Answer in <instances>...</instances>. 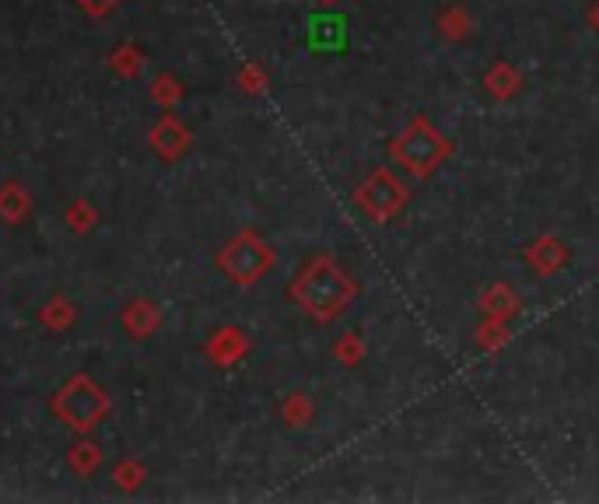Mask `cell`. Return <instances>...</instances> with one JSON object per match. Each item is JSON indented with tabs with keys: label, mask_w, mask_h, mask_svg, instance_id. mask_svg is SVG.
Returning <instances> with one entry per match:
<instances>
[{
	"label": "cell",
	"mask_w": 599,
	"mask_h": 504,
	"mask_svg": "<svg viewBox=\"0 0 599 504\" xmlns=\"http://www.w3.org/2000/svg\"><path fill=\"white\" fill-rule=\"evenodd\" d=\"M354 294H358L354 280L347 277L330 256H316L302 273H298L295 284H291V298H295L316 322H333L347 305H351Z\"/></svg>",
	"instance_id": "cell-1"
},
{
	"label": "cell",
	"mask_w": 599,
	"mask_h": 504,
	"mask_svg": "<svg viewBox=\"0 0 599 504\" xmlns=\"http://www.w3.org/2000/svg\"><path fill=\"white\" fill-rule=\"evenodd\" d=\"M449 151L452 144L424 116H417L414 123L393 140V158L400 161L410 175H417V179L435 172V168L449 158Z\"/></svg>",
	"instance_id": "cell-2"
},
{
	"label": "cell",
	"mask_w": 599,
	"mask_h": 504,
	"mask_svg": "<svg viewBox=\"0 0 599 504\" xmlns=\"http://www.w3.org/2000/svg\"><path fill=\"white\" fill-rule=\"evenodd\" d=\"M53 410H57V417L67 420L71 427L88 431V427H95L109 413V396L88 375H74L71 382L57 392Z\"/></svg>",
	"instance_id": "cell-3"
},
{
	"label": "cell",
	"mask_w": 599,
	"mask_h": 504,
	"mask_svg": "<svg viewBox=\"0 0 599 504\" xmlns=\"http://www.w3.org/2000/svg\"><path fill=\"white\" fill-rule=\"evenodd\" d=\"M218 266L235 284L249 287L274 266V249H270L260 235H253V231H242V235H235L232 242L218 252Z\"/></svg>",
	"instance_id": "cell-4"
},
{
	"label": "cell",
	"mask_w": 599,
	"mask_h": 504,
	"mask_svg": "<svg viewBox=\"0 0 599 504\" xmlns=\"http://www.w3.org/2000/svg\"><path fill=\"white\" fill-rule=\"evenodd\" d=\"M354 203H358L372 221H389V217L400 214L403 203H407V189H403V182L396 179L393 172L375 168V172L354 189Z\"/></svg>",
	"instance_id": "cell-5"
},
{
	"label": "cell",
	"mask_w": 599,
	"mask_h": 504,
	"mask_svg": "<svg viewBox=\"0 0 599 504\" xmlns=\"http://www.w3.org/2000/svg\"><path fill=\"white\" fill-rule=\"evenodd\" d=\"M526 259L536 273H557L571 259V252L557 238H540V242H533L526 249Z\"/></svg>",
	"instance_id": "cell-6"
},
{
	"label": "cell",
	"mask_w": 599,
	"mask_h": 504,
	"mask_svg": "<svg viewBox=\"0 0 599 504\" xmlns=\"http://www.w3.org/2000/svg\"><path fill=\"white\" fill-rule=\"evenodd\" d=\"M151 140H155V147L165 154V158H179V154L186 151V144H190V133H186L183 126H179L172 116H165L162 123L155 126Z\"/></svg>",
	"instance_id": "cell-7"
},
{
	"label": "cell",
	"mask_w": 599,
	"mask_h": 504,
	"mask_svg": "<svg viewBox=\"0 0 599 504\" xmlns=\"http://www.w3.org/2000/svg\"><path fill=\"white\" fill-rule=\"evenodd\" d=\"M480 308H484L487 319H501V322H505L508 315L519 312V298L508 291V284H494L491 291L480 298Z\"/></svg>",
	"instance_id": "cell-8"
},
{
	"label": "cell",
	"mask_w": 599,
	"mask_h": 504,
	"mask_svg": "<svg viewBox=\"0 0 599 504\" xmlns=\"http://www.w3.org/2000/svg\"><path fill=\"white\" fill-rule=\"evenodd\" d=\"M246 336H242V329H221L218 336L211 340V357L218 364H232L235 357L246 354Z\"/></svg>",
	"instance_id": "cell-9"
},
{
	"label": "cell",
	"mask_w": 599,
	"mask_h": 504,
	"mask_svg": "<svg viewBox=\"0 0 599 504\" xmlns=\"http://www.w3.org/2000/svg\"><path fill=\"white\" fill-rule=\"evenodd\" d=\"M519 84H522V77L515 74V70L508 67L505 60H501V63H494V67L484 74V88L491 91L494 98H512L515 91H519Z\"/></svg>",
	"instance_id": "cell-10"
},
{
	"label": "cell",
	"mask_w": 599,
	"mask_h": 504,
	"mask_svg": "<svg viewBox=\"0 0 599 504\" xmlns=\"http://www.w3.org/2000/svg\"><path fill=\"white\" fill-rule=\"evenodd\" d=\"M158 319H162V315H158V308L151 305V301H134V305L123 312V322H127V329L134 336H148L151 329L158 326Z\"/></svg>",
	"instance_id": "cell-11"
},
{
	"label": "cell",
	"mask_w": 599,
	"mask_h": 504,
	"mask_svg": "<svg viewBox=\"0 0 599 504\" xmlns=\"http://www.w3.org/2000/svg\"><path fill=\"white\" fill-rule=\"evenodd\" d=\"M25 207H29V200H25V193L18 186H8L0 193V214L8 217V221H18L25 214Z\"/></svg>",
	"instance_id": "cell-12"
},
{
	"label": "cell",
	"mask_w": 599,
	"mask_h": 504,
	"mask_svg": "<svg viewBox=\"0 0 599 504\" xmlns=\"http://www.w3.org/2000/svg\"><path fill=\"white\" fill-rule=\"evenodd\" d=\"M365 357V347H361V336L358 333H347V336H340V343H337V361H344L347 368H354V364Z\"/></svg>",
	"instance_id": "cell-13"
},
{
	"label": "cell",
	"mask_w": 599,
	"mask_h": 504,
	"mask_svg": "<svg viewBox=\"0 0 599 504\" xmlns=\"http://www.w3.org/2000/svg\"><path fill=\"white\" fill-rule=\"evenodd\" d=\"M477 340H480V347H487V350H498V347H505V340H508V329L501 326V319H487V326H480Z\"/></svg>",
	"instance_id": "cell-14"
},
{
	"label": "cell",
	"mask_w": 599,
	"mask_h": 504,
	"mask_svg": "<svg viewBox=\"0 0 599 504\" xmlns=\"http://www.w3.org/2000/svg\"><path fill=\"white\" fill-rule=\"evenodd\" d=\"M71 466L78 469V473H92L95 466H99V448L95 445H74L71 448Z\"/></svg>",
	"instance_id": "cell-15"
},
{
	"label": "cell",
	"mask_w": 599,
	"mask_h": 504,
	"mask_svg": "<svg viewBox=\"0 0 599 504\" xmlns=\"http://www.w3.org/2000/svg\"><path fill=\"white\" fill-rule=\"evenodd\" d=\"M309 413H312V406H309V399H305L302 392H295V396L284 403V420H288V424H295V427H302L305 420H309Z\"/></svg>",
	"instance_id": "cell-16"
},
{
	"label": "cell",
	"mask_w": 599,
	"mask_h": 504,
	"mask_svg": "<svg viewBox=\"0 0 599 504\" xmlns=\"http://www.w3.org/2000/svg\"><path fill=\"white\" fill-rule=\"evenodd\" d=\"M466 28H470V18H466V14L459 11V7H452V11L442 18V32L449 35V39H463Z\"/></svg>",
	"instance_id": "cell-17"
},
{
	"label": "cell",
	"mask_w": 599,
	"mask_h": 504,
	"mask_svg": "<svg viewBox=\"0 0 599 504\" xmlns=\"http://www.w3.org/2000/svg\"><path fill=\"white\" fill-rule=\"evenodd\" d=\"M43 319H46V322H57V326H67V322L74 319V312L64 305V301H57V305H46V315H43Z\"/></svg>",
	"instance_id": "cell-18"
},
{
	"label": "cell",
	"mask_w": 599,
	"mask_h": 504,
	"mask_svg": "<svg viewBox=\"0 0 599 504\" xmlns=\"http://www.w3.org/2000/svg\"><path fill=\"white\" fill-rule=\"evenodd\" d=\"M81 7H85L88 14H106V11H113L120 0H78Z\"/></svg>",
	"instance_id": "cell-19"
},
{
	"label": "cell",
	"mask_w": 599,
	"mask_h": 504,
	"mask_svg": "<svg viewBox=\"0 0 599 504\" xmlns=\"http://www.w3.org/2000/svg\"><path fill=\"white\" fill-rule=\"evenodd\" d=\"M242 84H246L249 91H260V84H263V77H260V70L256 67H249L246 74H242Z\"/></svg>",
	"instance_id": "cell-20"
},
{
	"label": "cell",
	"mask_w": 599,
	"mask_h": 504,
	"mask_svg": "<svg viewBox=\"0 0 599 504\" xmlns=\"http://www.w3.org/2000/svg\"><path fill=\"white\" fill-rule=\"evenodd\" d=\"M589 25H592V32L599 35V0L592 4V11H589Z\"/></svg>",
	"instance_id": "cell-21"
},
{
	"label": "cell",
	"mask_w": 599,
	"mask_h": 504,
	"mask_svg": "<svg viewBox=\"0 0 599 504\" xmlns=\"http://www.w3.org/2000/svg\"><path fill=\"white\" fill-rule=\"evenodd\" d=\"M323 4H337V0H323Z\"/></svg>",
	"instance_id": "cell-22"
}]
</instances>
